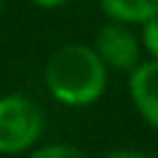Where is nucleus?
Instances as JSON below:
<instances>
[{
  "label": "nucleus",
  "instance_id": "f257e3e1",
  "mask_svg": "<svg viewBox=\"0 0 158 158\" xmlns=\"http://www.w3.org/2000/svg\"><path fill=\"white\" fill-rule=\"evenodd\" d=\"M44 86L57 104L84 109L104 96L109 86V67L94 44L69 42L49 54L44 64Z\"/></svg>",
  "mask_w": 158,
  "mask_h": 158
},
{
  "label": "nucleus",
  "instance_id": "f03ea898",
  "mask_svg": "<svg viewBox=\"0 0 158 158\" xmlns=\"http://www.w3.org/2000/svg\"><path fill=\"white\" fill-rule=\"evenodd\" d=\"M44 111L27 94L10 91L0 96V156L30 153L44 136Z\"/></svg>",
  "mask_w": 158,
  "mask_h": 158
},
{
  "label": "nucleus",
  "instance_id": "7ed1b4c3",
  "mask_svg": "<svg viewBox=\"0 0 158 158\" xmlns=\"http://www.w3.org/2000/svg\"><path fill=\"white\" fill-rule=\"evenodd\" d=\"M94 49L99 52V57L104 59V64L109 69L131 72L141 64L143 44H141V37H136V32L131 30V25L109 20L106 25H101L96 30Z\"/></svg>",
  "mask_w": 158,
  "mask_h": 158
},
{
  "label": "nucleus",
  "instance_id": "20e7f679",
  "mask_svg": "<svg viewBox=\"0 0 158 158\" xmlns=\"http://www.w3.org/2000/svg\"><path fill=\"white\" fill-rule=\"evenodd\" d=\"M128 96L143 123L158 131V59H141L128 72Z\"/></svg>",
  "mask_w": 158,
  "mask_h": 158
},
{
  "label": "nucleus",
  "instance_id": "39448f33",
  "mask_svg": "<svg viewBox=\"0 0 158 158\" xmlns=\"http://www.w3.org/2000/svg\"><path fill=\"white\" fill-rule=\"evenodd\" d=\"M99 5L109 20L126 25H141L148 17L158 15V0H99Z\"/></svg>",
  "mask_w": 158,
  "mask_h": 158
},
{
  "label": "nucleus",
  "instance_id": "423d86ee",
  "mask_svg": "<svg viewBox=\"0 0 158 158\" xmlns=\"http://www.w3.org/2000/svg\"><path fill=\"white\" fill-rule=\"evenodd\" d=\"M27 158H89L79 146L72 143H47V146H35Z\"/></svg>",
  "mask_w": 158,
  "mask_h": 158
},
{
  "label": "nucleus",
  "instance_id": "0eeeda50",
  "mask_svg": "<svg viewBox=\"0 0 158 158\" xmlns=\"http://www.w3.org/2000/svg\"><path fill=\"white\" fill-rule=\"evenodd\" d=\"M141 44L148 57L158 59V15L141 22Z\"/></svg>",
  "mask_w": 158,
  "mask_h": 158
},
{
  "label": "nucleus",
  "instance_id": "6e6552de",
  "mask_svg": "<svg viewBox=\"0 0 158 158\" xmlns=\"http://www.w3.org/2000/svg\"><path fill=\"white\" fill-rule=\"evenodd\" d=\"M99 158H153V156L146 151H138V148H114L109 153H101Z\"/></svg>",
  "mask_w": 158,
  "mask_h": 158
},
{
  "label": "nucleus",
  "instance_id": "1a4fd4ad",
  "mask_svg": "<svg viewBox=\"0 0 158 158\" xmlns=\"http://www.w3.org/2000/svg\"><path fill=\"white\" fill-rule=\"evenodd\" d=\"M30 2L37 7H44V10H54V7H62L67 0H30Z\"/></svg>",
  "mask_w": 158,
  "mask_h": 158
},
{
  "label": "nucleus",
  "instance_id": "9d476101",
  "mask_svg": "<svg viewBox=\"0 0 158 158\" xmlns=\"http://www.w3.org/2000/svg\"><path fill=\"white\" fill-rule=\"evenodd\" d=\"M0 10H2V0H0Z\"/></svg>",
  "mask_w": 158,
  "mask_h": 158
}]
</instances>
